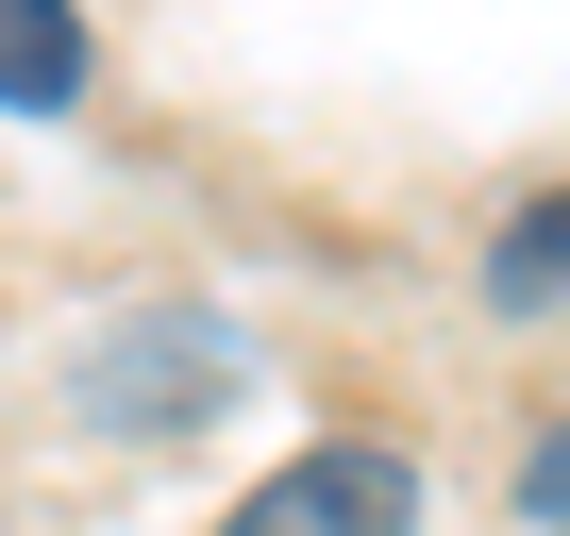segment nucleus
<instances>
[{"mask_svg":"<svg viewBox=\"0 0 570 536\" xmlns=\"http://www.w3.org/2000/svg\"><path fill=\"white\" fill-rule=\"evenodd\" d=\"M218 536H420V453H386V436H320V453H285L268 486H235Z\"/></svg>","mask_w":570,"mask_h":536,"instance_id":"1","label":"nucleus"},{"mask_svg":"<svg viewBox=\"0 0 570 536\" xmlns=\"http://www.w3.org/2000/svg\"><path fill=\"white\" fill-rule=\"evenodd\" d=\"M85 0H0V118H68L85 101Z\"/></svg>","mask_w":570,"mask_h":536,"instance_id":"2","label":"nucleus"},{"mask_svg":"<svg viewBox=\"0 0 570 536\" xmlns=\"http://www.w3.org/2000/svg\"><path fill=\"white\" fill-rule=\"evenodd\" d=\"M553 302H570V185H537L487 235V319H553Z\"/></svg>","mask_w":570,"mask_h":536,"instance_id":"3","label":"nucleus"},{"mask_svg":"<svg viewBox=\"0 0 570 536\" xmlns=\"http://www.w3.org/2000/svg\"><path fill=\"white\" fill-rule=\"evenodd\" d=\"M520 519H537V536H570V419H537V436H520Z\"/></svg>","mask_w":570,"mask_h":536,"instance_id":"4","label":"nucleus"}]
</instances>
